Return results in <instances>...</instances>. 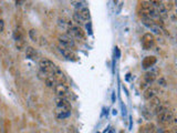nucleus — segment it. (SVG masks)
<instances>
[{
	"mask_svg": "<svg viewBox=\"0 0 177 133\" xmlns=\"http://www.w3.org/2000/svg\"><path fill=\"white\" fill-rule=\"evenodd\" d=\"M142 21H143V25L146 26L149 29H151L154 33H156V35H162L163 33V30H162V27L159 26V23L151 20V19H142Z\"/></svg>",
	"mask_w": 177,
	"mask_h": 133,
	"instance_id": "5",
	"label": "nucleus"
},
{
	"mask_svg": "<svg viewBox=\"0 0 177 133\" xmlns=\"http://www.w3.org/2000/svg\"><path fill=\"white\" fill-rule=\"evenodd\" d=\"M69 37H71L73 40L74 39H80V40H84V32L81 29V27L78 26H73L70 21H68V29H66V33Z\"/></svg>",
	"mask_w": 177,
	"mask_h": 133,
	"instance_id": "2",
	"label": "nucleus"
},
{
	"mask_svg": "<svg viewBox=\"0 0 177 133\" xmlns=\"http://www.w3.org/2000/svg\"><path fill=\"white\" fill-rule=\"evenodd\" d=\"M155 63H156L155 57H146V58L143 60L142 65H143L144 69H147V68H149V67H153Z\"/></svg>",
	"mask_w": 177,
	"mask_h": 133,
	"instance_id": "14",
	"label": "nucleus"
},
{
	"mask_svg": "<svg viewBox=\"0 0 177 133\" xmlns=\"http://www.w3.org/2000/svg\"><path fill=\"white\" fill-rule=\"evenodd\" d=\"M16 48L19 51H22L23 49H26V43H24V40L23 39H20L18 41H16Z\"/></svg>",
	"mask_w": 177,
	"mask_h": 133,
	"instance_id": "19",
	"label": "nucleus"
},
{
	"mask_svg": "<svg viewBox=\"0 0 177 133\" xmlns=\"http://www.w3.org/2000/svg\"><path fill=\"white\" fill-rule=\"evenodd\" d=\"M158 93V90L156 89V88H153V87H149L145 91H144V99L145 100H147V101H149V100H152L153 98H155L156 94Z\"/></svg>",
	"mask_w": 177,
	"mask_h": 133,
	"instance_id": "12",
	"label": "nucleus"
},
{
	"mask_svg": "<svg viewBox=\"0 0 177 133\" xmlns=\"http://www.w3.org/2000/svg\"><path fill=\"white\" fill-rule=\"evenodd\" d=\"M155 79H156V76L154 72H151V71H149V72H146V73L144 74L143 80H142V82H141V88L149 87L151 84L155 81Z\"/></svg>",
	"mask_w": 177,
	"mask_h": 133,
	"instance_id": "9",
	"label": "nucleus"
},
{
	"mask_svg": "<svg viewBox=\"0 0 177 133\" xmlns=\"http://www.w3.org/2000/svg\"><path fill=\"white\" fill-rule=\"evenodd\" d=\"M71 115V110H57V118L59 120H64Z\"/></svg>",
	"mask_w": 177,
	"mask_h": 133,
	"instance_id": "17",
	"label": "nucleus"
},
{
	"mask_svg": "<svg viewBox=\"0 0 177 133\" xmlns=\"http://www.w3.org/2000/svg\"><path fill=\"white\" fill-rule=\"evenodd\" d=\"M43 80H44V83L47 84V87H49V88H54L56 84L58 83L57 80L53 78V76H51V74H47L45 77L43 78Z\"/></svg>",
	"mask_w": 177,
	"mask_h": 133,
	"instance_id": "15",
	"label": "nucleus"
},
{
	"mask_svg": "<svg viewBox=\"0 0 177 133\" xmlns=\"http://www.w3.org/2000/svg\"><path fill=\"white\" fill-rule=\"evenodd\" d=\"M72 3L74 5V7H75V8H78L79 10H80L81 8L85 7V6H83V3H84V2H81V1H73Z\"/></svg>",
	"mask_w": 177,
	"mask_h": 133,
	"instance_id": "23",
	"label": "nucleus"
},
{
	"mask_svg": "<svg viewBox=\"0 0 177 133\" xmlns=\"http://www.w3.org/2000/svg\"><path fill=\"white\" fill-rule=\"evenodd\" d=\"M3 30H5V21L0 19V32H3Z\"/></svg>",
	"mask_w": 177,
	"mask_h": 133,
	"instance_id": "24",
	"label": "nucleus"
},
{
	"mask_svg": "<svg viewBox=\"0 0 177 133\" xmlns=\"http://www.w3.org/2000/svg\"><path fill=\"white\" fill-rule=\"evenodd\" d=\"M29 37L31 38V40L35 42H38V33L35 29H30L29 30Z\"/></svg>",
	"mask_w": 177,
	"mask_h": 133,
	"instance_id": "20",
	"label": "nucleus"
},
{
	"mask_svg": "<svg viewBox=\"0 0 177 133\" xmlns=\"http://www.w3.org/2000/svg\"><path fill=\"white\" fill-rule=\"evenodd\" d=\"M16 3L18 5V3H23V1H16Z\"/></svg>",
	"mask_w": 177,
	"mask_h": 133,
	"instance_id": "26",
	"label": "nucleus"
},
{
	"mask_svg": "<svg viewBox=\"0 0 177 133\" xmlns=\"http://www.w3.org/2000/svg\"><path fill=\"white\" fill-rule=\"evenodd\" d=\"M78 12V14L83 19L84 21L86 20H89L90 19V17H91V14H90V10H89V8H86V7H83V8H81L79 11H77Z\"/></svg>",
	"mask_w": 177,
	"mask_h": 133,
	"instance_id": "16",
	"label": "nucleus"
},
{
	"mask_svg": "<svg viewBox=\"0 0 177 133\" xmlns=\"http://www.w3.org/2000/svg\"><path fill=\"white\" fill-rule=\"evenodd\" d=\"M38 42L42 46V47H47V48H49V44H48V41L43 38V37H40V40H38Z\"/></svg>",
	"mask_w": 177,
	"mask_h": 133,
	"instance_id": "22",
	"label": "nucleus"
},
{
	"mask_svg": "<svg viewBox=\"0 0 177 133\" xmlns=\"http://www.w3.org/2000/svg\"><path fill=\"white\" fill-rule=\"evenodd\" d=\"M73 20H74V22L78 25V27H80V26H83L84 25V20L80 17L78 14V12H74L73 14Z\"/></svg>",
	"mask_w": 177,
	"mask_h": 133,
	"instance_id": "18",
	"label": "nucleus"
},
{
	"mask_svg": "<svg viewBox=\"0 0 177 133\" xmlns=\"http://www.w3.org/2000/svg\"><path fill=\"white\" fill-rule=\"evenodd\" d=\"M24 53H26V57L30 59V60H37L38 59V52L35 51V48H32V47H26V49H24Z\"/></svg>",
	"mask_w": 177,
	"mask_h": 133,
	"instance_id": "13",
	"label": "nucleus"
},
{
	"mask_svg": "<svg viewBox=\"0 0 177 133\" xmlns=\"http://www.w3.org/2000/svg\"><path fill=\"white\" fill-rule=\"evenodd\" d=\"M58 50L60 51V53L68 60H77V55L73 52V50L66 49V48H63L61 46H58Z\"/></svg>",
	"mask_w": 177,
	"mask_h": 133,
	"instance_id": "10",
	"label": "nucleus"
},
{
	"mask_svg": "<svg viewBox=\"0 0 177 133\" xmlns=\"http://www.w3.org/2000/svg\"><path fill=\"white\" fill-rule=\"evenodd\" d=\"M158 84H159V85H162V87H166V81L164 80L163 78H161V79L158 80Z\"/></svg>",
	"mask_w": 177,
	"mask_h": 133,
	"instance_id": "25",
	"label": "nucleus"
},
{
	"mask_svg": "<svg viewBox=\"0 0 177 133\" xmlns=\"http://www.w3.org/2000/svg\"><path fill=\"white\" fill-rule=\"evenodd\" d=\"M54 92L57 93L58 97L60 98H66L70 94V90L69 87L65 83H57L54 87Z\"/></svg>",
	"mask_w": 177,
	"mask_h": 133,
	"instance_id": "6",
	"label": "nucleus"
},
{
	"mask_svg": "<svg viewBox=\"0 0 177 133\" xmlns=\"http://www.w3.org/2000/svg\"><path fill=\"white\" fill-rule=\"evenodd\" d=\"M58 40L60 42L59 46H61V47H63V48L72 50L74 47H75V42H74V40H73L71 37H69L68 35H59Z\"/></svg>",
	"mask_w": 177,
	"mask_h": 133,
	"instance_id": "4",
	"label": "nucleus"
},
{
	"mask_svg": "<svg viewBox=\"0 0 177 133\" xmlns=\"http://www.w3.org/2000/svg\"><path fill=\"white\" fill-rule=\"evenodd\" d=\"M56 105L57 110H71V103L66 98H56Z\"/></svg>",
	"mask_w": 177,
	"mask_h": 133,
	"instance_id": "8",
	"label": "nucleus"
},
{
	"mask_svg": "<svg viewBox=\"0 0 177 133\" xmlns=\"http://www.w3.org/2000/svg\"><path fill=\"white\" fill-rule=\"evenodd\" d=\"M58 25H59L60 28H62L63 30L66 31V29H68V22L64 20L63 18H60V19L58 20Z\"/></svg>",
	"mask_w": 177,
	"mask_h": 133,
	"instance_id": "21",
	"label": "nucleus"
},
{
	"mask_svg": "<svg viewBox=\"0 0 177 133\" xmlns=\"http://www.w3.org/2000/svg\"><path fill=\"white\" fill-rule=\"evenodd\" d=\"M39 67H40L41 72L45 73V74H51V76H52L58 65H56V64L52 62L51 60H49V59H44V58H43V59H41V60L39 61Z\"/></svg>",
	"mask_w": 177,
	"mask_h": 133,
	"instance_id": "3",
	"label": "nucleus"
},
{
	"mask_svg": "<svg viewBox=\"0 0 177 133\" xmlns=\"http://www.w3.org/2000/svg\"><path fill=\"white\" fill-rule=\"evenodd\" d=\"M53 78L57 80L58 83H64L65 82V80H66V78H65V76H64L63 71L61 70L59 67H57L56 68V70H54V72H53Z\"/></svg>",
	"mask_w": 177,
	"mask_h": 133,
	"instance_id": "11",
	"label": "nucleus"
},
{
	"mask_svg": "<svg viewBox=\"0 0 177 133\" xmlns=\"http://www.w3.org/2000/svg\"><path fill=\"white\" fill-rule=\"evenodd\" d=\"M155 114L157 115V120L161 124H170L174 120V112L170 109L164 106L163 104L159 106V109L156 111Z\"/></svg>",
	"mask_w": 177,
	"mask_h": 133,
	"instance_id": "1",
	"label": "nucleus"
},
{
	"mask_svg": "<svg viewBox=\"0 0 177 133\" xmlns=\"http://www.w3.org/2000/svg\"><path fill=\"white\" fill-rule=\"evenodd\" d=\"M155 43V38L152 33H145L142 38V46L145 50H149L151 48H153Z\"/></svg>",
	"mask_w": 177,
	"mask_h": 133,
	"instance_id": "7",
	"label": "nucleus"
}]
</instances>
